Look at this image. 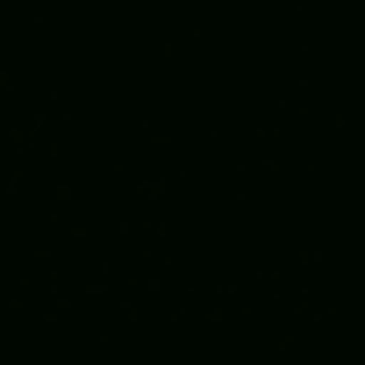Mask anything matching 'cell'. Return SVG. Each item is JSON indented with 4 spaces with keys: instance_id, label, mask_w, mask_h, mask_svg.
<instances>
[]
</instances>
